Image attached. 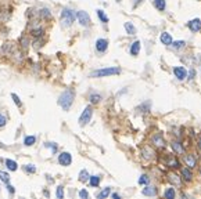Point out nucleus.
<instances>
[{
  "mask_svg": "<svg viewBox=\"0 0 201 199\" xmlns=\"http://www.w3.org/2000/svg\"><path fill=\"white\" fill-rule=\"evenodd\" d=\"M40 17H43V18H50L51 17V13L49 11V8H42V10L39 11Z\"/></svg>",
  "mask_w": 201,
  "mask_h": 199,
  "instance_id": "obj_29",
  "label": "nucleus"
},
{
  "mask_svg": "<svg viewBox=\"0 0 201 199\" xmlns=\"http://www.w3.org/2000/svg\"><path fill=\"white\" fill-rule=\"evenodd\" d=\"M56 195L58 199H62L64 198V188L60 185V187H57V191H56Z\"/></svg>",
  "mask_w": 201,
  "mask_h": 199,
  "instance_id": "obj_33",
  "label": "nucleus"
},
{
  "mask_svg": "<svg viewBox=\"0 0 201 199\" xmlns=\"http://www.w3.org/2000/svg\"><path fill=\"white\" fill-rule=\"evenodd\" d=\"M151 142L155 144L157 146H159V148H162V146H165V141H164V137H162L159 133H157V134L153 135V138H151Z\"/></svg>",
  "mask_w": 201,
  "mask_h": 199,
  "instance_id": "obj_11",
  "label": "nucleus"
},
{
  "mask_svg": "<svg viewBox=\"0 0 201 199\" xmlns=\"http://www.w3.org/2000/svg\"><path fill=\"white\" fill-rule=\"evenodd\" d=\"M75 17H76V14H75V11H74V10L67 8V7L62 8V11H61L62 26H65V28L71 26V25L74 24V21H75Z\"/></svg>",
  "mask_w": 201,
  "mask_h": 199,
  "instance_id": "obj_3",
  "label": "nucleus"
},
{
  "mask_svg": "<svg viewBox=\"0 0 201 199\" xmlns=\"http://www.w3.org/2000/svg\"><path fill=\"white\" fill-rule=\"evenodd\" d=\"M200 171H201V169H200Z\"/></svg>",
  "mask_w": 201,
  "mask_h": 199,
  "instance_id": "obj_48",
  "label": "nucleus"
},
{
  "mask_svg": "<svg viewBox=\"0 0 201 199\" xmlns=\"http://www.w3.org/2000/svg\"><path fill=\"white\" fill-rule=\"evenodd\" d=\"M172 46L175 47V49H182V47H184V41H183V40H176V41H172Z\"/></svg>",
  "mask_w": 201,
  "mask_h": 199,
  "instance_id": "obj_36",
  "label": "nucleus"
},
{
  "mask_svg": "<svg viewBox=\"0 0 201 199\" xmlns=\"http://www.w3.org/2000/svg\"><path fill=\"white\" fill-rule=\"evenodd\" d=\"M125 30H126V33H129V35H135L136 33V28H135V25L132 24V22H125Z\"/></svg>",
  "mask_w": 201,
  "mask_h": 199,
  "instance_id": "obj_17",
  "label": "nucleus"
},
{
  "mask_svg": "<svg viewBox=\"0 0 201 199\" xmlns=\"http://www.w3.org/2000/svg\"><path fill=\"white\" fill-rule=\"evenodd\" d=\"M107 49H108V41L106 39H97L96 40V50L98 53H104Z\"/></svg>",
  "mask_w": 201,
  "mask_h": 199,
  "instance_id": "obj_8",
  "label": "nucleus"
},
{
  "mask_svg": "<svg viewBox=\"0 0 201 199\" xmlns=\"http://www.w3.org/2000/svg\"><path fill=\"white\" fill-rule=\"evenodd\" d=\"M198 146H200V151H201V137L198 138Z\"/></svg>",
  "mask_w": 201,
  "mask_h": 199,
  "instance_id": "obj_46",
  "label": "nucleus"
},
{
  "mask_svg": "<svg viewBox=\"0 0 201 199\" xmlns=\"http://www.w3.org/2000/svg\"><path fill=\"white\" fill-rule=\"evenodd\" d=\"M161 43L162 44H165V46H171L172 44V36H171V33H168V32H162V35H161Z\"/></svg>",
  "mask_w": 201,
  "mask_h": 199,
  "instance_id": "obj_12",
  "label": "nucleus"
},
{
  "mask_svg": "<svg viewBox=\"0 0 201 199\" xmlns=\"http://www.w3.org/2000/svg\"><path fill=\"white\" fill-rule=\"evenodd\" d=\"M32 35L36 36V37H39L40 35H43V29L42 28H39V29H32Z\"/></svg>",
  "mask_w": 201,
  "mask_h": 199,
  "instance_id": "obj_38",
  "label": "nucleus"
},
{
  "mask_svg": "<svg viewBox=\"0 0 201 199\" xmlns=\"http://www.w3.org/2000/svg\"><path fill=\"white\" fill-rule=\"evenodd\" d=\"M79 196L83 198V199H87V198H89V192H87L86 189H81V191H79Z\"/></svg>",
  "mask_w": 201,
  "mask_h": 199,
  "instance_id": "obj_39",
  "label": "nucleus"
},
{
  "mask_svg": "<svg viewBox=\"0 0 201 199\" xmlns=\"http://www.w3.org/2000/svg\"><path fill=\"white\" fill-rule=\"evenodd\" d=\"M110 192H111V189H110V187H107V188H104L101 192H98L97 193V198L98 199H103V198H107V196L110 195Z\"/></svg>",
  "mask_w": 201,
  "mask_h": 199,
  "instance_id": "obj_26",
  "label": "nucleus"
},
{
  "mask_svg": "<svg viewBox=\"0 0 201 199\" xmlns=\"http://www.w3.org/2000/svg\"><path fill=\"white\" fill-rule=\"evenodd\" d=\"M112 198H115V199H118V198H119V195H118V193H112Z\"/></svg>",
  "mask_w": 201,
  "mask_h": 199,
  "instance_id": "obj_45",
  "label": "nucleus"
},
{
  "mask_svg": "<svg viewBox=\"0 0 201 199\" xmlns=\"http://www.w3.org/2000/svg\"><path fill=\"white\" fill-rule=\"evenodd\" d=\"M100 177L98 176H90V178H89V181H90V185L92 187H98L100 185Z\"/></svg>",
  "mask_w": 201,
  "mask_h": 199,
  "instance_id": "obj_23",
  "label": "nucleus"
},
{
  "mask_svg": "<svg viewBox=\"0 0 201 199\" xmlns=\"http://www.w3.org/2000/svg\"><path fill=\"white\" fill-rule=\"evenodd\" d=\"M11 98L14 99V102H15V105H17V107H21V105H22V102H21L20 97H18L17 94H14V93H13V94H11Z\"/></svg>",
  "mask_w": 201,
  "mask_h": 199,
  "instance_id": "obj_37",
  "label": "nucleus"
},
{
  "mask_svg": "<svg viewBox=\"0 0 201 199\" xmlns=\"http://www.w3.org/2000/svg\"><path fill=\"white\" fill-rule=\"evenodd\" d=\"M172 148H173V151H175L178 155H183L184 154V146L182 145V142H179V141H173V142H172Z\"/></svg>",
  "mask_w": 201,
  "mask_h": 199,
  "instance_id": "obj_14",
  "label": "nucleus"
},
{
  "mask_svg": "<svg viewBox=\"0 0 201 199\" xmlns=\"http://www.w3.org/2000/svg\"><path fill=\"white\" fill-rule=\"evenodd\" d=\"M150 107H151V102L146 101L144 104H142V105L137 107V111H139V112H148V111H150Z\"/></svg>",
  "mask_w": 201,
  "mask_h": 199,
  "instance_id": "obj_22",
  "label": "nucleus"
},
{
  "mask_svg": "<svg viewBox=\"0 0 201 199\" xmlns=\"http://www.w3.org/2000/svg\"><path fill=\"white\" fill-rule=\"evenodd\" d=\"M139 51H140V41L136 40V41H133L132 46H131V54L132 55H137L139 54Z\"/></svg>",
  "mask_w": 201,
  "mask_h": 199,
  "instance_id": "obj_16",
  "label": "nucleus"
},
{
  "mask_svg": "<svg viewBox=\"0 0 201 199\" xmlns=\"http://www.w3.org/2000/svg\"><path fill=\"white\" fill-rule=\"evenodd\" d=\"M117 2H121V0H117Z\"/></svg>",
  "mask_w": 201,
  "mask_h": 199,
  "instance_id": "obj_47",
  "label": "nucleus"
},
{
  "mask_svg": "<svg viewBox=\"0 0 201 199\" xmlns=\"http://www.w3.org/2000/svg\"><path fill=\"white\" fill-rule=\"evenodd\" d=\"M142 2H143V0H133V7H137V6H139Z\"/></svg>",
  "mask_w": 201,
  "mask_h": 199,
  "instance_id": "obj_44",
  "label": "nucleus"
},
{
  "mask_svg": "<svg viewBox=\"0 0 201 199\" xmlns=\"http://www.w3.org/2000/svg\"><path fill=\"white\" fill-rule=\"evenodd\" d=\"M148 181H150V178H148V176H146V174H143V176H140V178H139V184H142V185H147L148 184Z\"/></svg>",
  "mask_w": 201,
  "mask_h": 199,
  "instance_id": "obj_32",
  "label": "nucleus"
},
{
  "mask_svg": "<svg viewBox=\"0 0 201 199\" xmlns=\"http://www.w3.org/2000/svg\"><path fill=\"white\" fill-rule=\"evenodd\" d=\"M6 123H7V119H6V116H4L3 113H0V127L6 126Z\"/></svg>",
  "mask_w": 201,
  "mask_h": 199,
  "instance_id": "obj_40",
  "label": "nucleus"
},
{
  "mask_svg": "<svg viewBox=\"0 0 201 199\" xmlns=\"http://www.w3.org/2000/svg\"><path fill=\"white\" fill-rule=\"evenodd\" d=\"M154 6H155L157 10L164 11L167 7V3H165V0H154Z\"/></svg>",
  "mask_w": 201,
  "mask_h": 199,
  "instance_id": "obj_21",
  "label": "nucleus"
},
{
  "mask_svg": "<svg viewBox=\"0 0 201 199\" xmlns=\"http://www.w3.org/2000/svg\"><path fill=\"white\" fill-rule=\"evenodd\" d=\"M6 188H7V191H9V192H10V193H14V192H15V189H14V187H13V185H10V184H9V182H7V187H6Z\"/></svg>",
  "mask_w": 201,
  "mask_h": 199,
  "instance_id": "obj_41",
  "label": "nucleus"
},
{
  "mask_svg": "<svg viewBox=\"0 0 201 199\" xmlns=\"http://www.w3.org/2000/svg\"><path fill=\"white\" fill-rule=\"evenodd\" d=\"M24 170H25L26 173H35L36 167H35L34 165H26V166H24Z\"/></svg>",
  "mask_w": 201,
  "mask_h": 199,
  "instance_id": "obj_35",
  "label": "nucleus"
},
{
  "mask_svg": "<svg viewBox=\"0 0 201 199\" xmlns=\"http://www.w3.org/2000/svg\"><path fill=\"white\" fill-rule=\"evenodd\" d=\"M187 26L191 32H200L201 30V19L200 18H194L191 21L187 22Z\"/></svg>",
  "mask_w": 201,
  "mask_h": 199,
  "instance_id": "obj_7",
  "label": "nucleus"
},
{
  "mask_svg": "<svg viewBox=\"0 0 201 199\" xmlns=\"http://www.w3.org/2000/svg\"><path fill=\"white\" fill-rule=\"evenodd\" d=\"M92 115H93V108L90 107V105H87L83 109L82 115L79 116V124H81V126H86L90 122V119H92Z\"/></svg>",
  "mask_w": 201,
  "mask_h": 199,
  "instance_id": "obj_4",
  "label": "nucleus"
},
{
  "mask_svg": "<svg viewBox=\"0 0 201 199\" xmlns=\"http://www.w3.org/2000/svg\"><path fill=\"white\" fill-rule=\"evenodd\" d=\"M121 73V69L118 66H110V68H101L96 69L90 73L92 77H104V76H111V75H118Z\"/></svg>",
  "mask_w": 201,
  "mask_h": 199,
  "instance_id": "obj_2",
  "label": "nucleus"
},
{
  "mask_svg": "<svg viewBox=\"0 0 201 199\" xmlns=\"http://www.w3.org/2000/svg\"><path fill=\"white\" fill-rule=\"evenodd\" d=\"M142 154H143V158H144V159H153V158H154V152L151 151L150 148H147V146L143 148Z\"/></svg>",
  "mask_w": 201,
  "mask_h": 199,
  "instance_id": "obj_19",
  "label": "nucleus"
},
{
  "mask_svg": "<svg viewBox=\"0 0 201 199\" xmlns=\"http://www.w3.org/2000/svg\"><path fill=\"white\" fill-rule=\"evenodd\" d=\"M89 98H90V101H92L93 104H96V102H98L101 99V96L100 94H97V93H93V94H90Z\"/></svg>",
  "mask_w": 201,
  "mask_h": 199,
  "instance_id": "obj_30",
  "label": "nucleus"
},
{
  "mask_svg": "<svg viewBox=\"0 0 201 199\" xmlns=\"http://www.w3.org/2000/svg\"><path fill=\"white\" fill-rule=\"evenodd\" d=\"M184 162H186L187 167H190V169H194L195 165H197V159H195V156L194 155H191V154H189V155L184 156Z\"/></svg>",
  "mask_w": 201,
  "mask_h": 199,
  "instance_id": "obj_10",
  "label": "nucleus"
},
{
  "mask_svg": "<svg viewBox=\"0 0 201 199\" xmlns=\"http://www.w3.org/2000/svg\"><path fill=\"white\" fill-rule=\"evenodd\" d=\"M90 178V176H89V173H87V170H81V173H79V181H82V182H85V181H87V180Z\"/></svg>",
  "mask_w": 201,
  "mask_h": 199,
  "instance_id": "obj_24",
  "label": "nucleus"
},
{
  "mask_svg": "<svg viewBox=\"0 0 201 199\" xmlns=\"http://www.w3.org/2000/svg\"><path fill=\"white\" fill-rule=\"evenodd\" d=\"M0 178L3 180L4 182H10V176H9V173H6V171H3V170H0Z\"/></svg>",
  "mask_w": 201,
  "mask_h": 199,
  "instance_id": "obj_31",
  "label": "nucleus"
},
{
  "mask_svg": "<svg viewBox=\"0 0 201 199\" xmlns=\"http://www.w3.org/2000/svg\"><path fill=\"white\" fill-rule=\"evenodd\" d=\"M176 177H178L176 174H171V176H169V180H173V181H175L176 184H179V180L176 178Z\"/></svg>",
  "mask_w": 201,
  "mask_h": 199,
  "instance_id": "obj_42",
  "label": "nucleus"
},
{
  "mask_svg": "<svg viewBox=\"0 0 201 199\" xmlns=\"http://www.w3.org/2000/svg\"><path fill=\"white\" fill-rule=\"evenodd\" d=\"M58 163L61 166H70L72 163V156L70 152H61L58 155Z\"/></svg>",
  "mask_w": 201,
  "mask_h": 199,
  "instance_id": "obj_6",
  "label": "nucleus"
},
{
  "mask_svg": "<svg viewBox=\"0 0 201 199\" xmlns=\"http://www.w3.org/2000/svg\"><path fill=\"white\" fill-rule=\"evenodd\" d=\"M142 192H143V195H146V196H155L157 195V188L155 187H151V185L147 184V187L143 188Z\"/></svg>",
  "mask_w": 201,
  "mask_h": 199,
  "instance_id": "obj_13",
  "label": "nucleus"
},
{
  "mask_svg": "<svg viewBox=\"0 0 201 199\" xmlns=\"http://www.w3.org/2000/svg\"><path fill=\"white\" fill-rule=\"evenodd\" d=\"M76 18H78V22L82 26H89L90 25V17L86 11H78L76 13Z\"/></svg>",
  "mask_w": 201,
  "mask_h": 199,
  "instance_id": "obj_5",
  "label": "nucleus"
},
{
  "mask_svg": "<svg viewBox=\"0 0 201 199\" xmlns=\"http://www.w3.org/2000/svg\"><path fill=\"white\" fill-rule=\"evenodd\" d=\"M96 13H97V15H98V18H100V21H101V22H104V24H107V22H108V17H107L106 14H104V11H103V10H97Z\"/></svg>",
  "mask_w": 201,
  "mask_h": 199,
  "instance_id": "obj_27",
  "label": "nucleus"
},
{
  "mask_svg": "<svg viewBox=\"0 0 201 199\" xmlns=\"http://www.w3.org/2000/svg\"><path fill=\"white\" fill-rule=\"evenodd\" d=\"M173 73H175V76L178 77L179 80H183L187 77V72L183 66H175V68H173Z\"/></svg>",
  "mask_w": 201,
  "mask_h": 199,
  "instance_id": "obj_9",
  "label": "nucleus"
},
{
  "mask_svg": "<svg viewBox=\"0 0 201 199\" xmlns=\"http://www.w3.org/2000/svg\"><path fill=\"white\" fill-rule=\"evenodd\" d=\"M194 76H195V72H194V69H191V71L189 72V79H193Z\"/></svg>",
  "mask_w": 201,
  "mask_h": 199,
  "instance_id": "obj_43",
  "label": "nucleus"
},
{
  "mask_svg": "<svg viewBox=\"0 0 201 199\" xmlns=\"http://www.w3.org/2000/svg\"><path fill=\"white\" fill-rule=\"evenodd\" d=\"M75 98V91L72 88H67L64 93H61V96L58 97V105L62 108L64 111H70L71 105L74 102Z\"/></svg>",
  "mask_w": 201,
  "mask_h": 199,
  "instance_id": "obj_1",
  "label": "nucleus"
},
{
  "mask_svg": "<svg viewBox=\"0 0 201 199\" xmlns=\"http://www.w3.org/2000/svg\"><path fill=\"white\" fill-rule=\"evenodd\" d=\"M182 177H183L186 181H191L193 174H191V171H190V167H183L182 169Z\"/></svg>",
  "mask_w": 201,
  "mask_h": 199,
  "instance_id": "obj_15",
  "label": "nucleus"
},
{
  "mask_svg": "<svg viewBox=\"0 0 201 199\" xmlns=\"http://www.w3.org/2000/svg\"><path fill=\"white\" fill-rule=\"evenodd\" d=\"M45 146L50 148L53 154H56V152H57V144H56V142H46V144H45Z\"/></svg>",
  "mask_w": 201,
  "mask_h": 199,
  "instance_id": "obj_34",
  "label": "nucleus"
},
{
  "mask_svg": "<svg viewBox=\"0 0 201 199\" xmlns=\"http://www.w3.org/2000/svg\"><path fill=\"white\" fill-rule=\"evenodd\" d=\"M6 166H7V169H9V170H11V171H15L18 169L17 162H15V160H11V159H7L6 160Z\"/></svg>",
  "mask_w": 201,
  "mask_h": 199,
  "instance_id": "obj_18",
  "label": "nucleus"
},
{
  "mask_svg": "<svg viewBox=\"0 0 201 199\" xmlns=\"http://www.w3.org/2000/svg\"><path fill=\"white\" fill-rule=\"evenodd\" d=\"M168 165H169V166H172L173 169H178V167H179V162H178V160H176V159H173L172 156H169V158H168Z\"/></svg>",
  "mask_w": 201,
  "mask_h": 199,
  "instance_id": "obj_28",
  "label": "nucleus"
},
{
  "mask_svg": "<svg viewBox=\"0 0 201 199\" xmlns=\"http://www.w3.org/2000/svg\"><path fill=\"white\" fill-rule=\"evenodd\" d=\"M35 142H36V137H35V135H26V137L24 138V144H25L26 146L34 145Z\"/></svg>",
  "mask_w": 201,
  "mask_h": 199,
  "instance_id": "obj_20",
  "label": "nucleus"
},
{
  "mask_svg": "<svg viewBox=\"0 0 201 199\" xmlns=\"http://www.w3.org/2000/svg\"><path fill=\"white\" fill-rule=\"evenodd\" d=\"M175 195L176 193H175V189H173V188H168V189L164 192V196L167 199H173L175 198Z\"/></svg>",
  "mask_w": 201,
  "mask_h": 199,
  "instance_id": "obj_25",
  "label": "nucleus"
}]
</instances>
